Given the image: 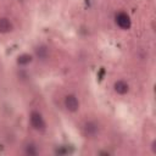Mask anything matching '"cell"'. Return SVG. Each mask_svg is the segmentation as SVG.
<instances>
[{
    "mask_svg": "<svg viewBox=\"0 0 156 156\" xmlns=\"http://www.w3.org/2000/svg\"><path fill=\"white\" fill-rule=\"evenodd\" d=\"M29 122L34 130L37 132H45L46 129V122L43 117V115L38 111H32L29 115Z\"/></svg>",
    "mask_w": 156,
    "mask_h": 156,
    "instance_id": "obj_1",
    "label": "cell"
},
{
    "mask_svg": "<svg viewBox=\"0 0 156 156\" xmlns=\"http://www.w3.org/2000/svg\"><path fill=\"white\" fill-rule=\"evenodd\" d=\"M83 133L87 138H95L100 133V126L94 121H88L83 126Z\"/></svg>",
    "mask_w": 156,
    "mask_h": 156,
    "instance_id": "obj_2",
    "label": "cell"
},
{
    "mask_svg": "<svg viewBox=\"0 0 156 156\" xmlns=\"http://www.w3.org/2000/svg\"><path fill=\"white\" fill-rule=\"evenodd\" d=\"M63 105H65L66 110L69 111V112H76V111H78V110H79V106H80L78 98H77L76 95H73V94H68V95L65 96Z\"/></svg>",
    "mask_w": 156,
    "mask_h": 156,
    "instance_id": "obj_3",
    "label": "cell"
},
{
    "mask_svg": "<svg viewBox=\"0 0 156 156\" xmlns=\"http://www.w3.org/2000/svg\"><path fill=\"white\" fill-rule=\"evenodd\" d=\"M115 21H116V24L121 28V29H129L130 26H132V21H130V17L126 13V12H118L115 17Z\"/></svg>",
    "mask_w": 156,
    "mask_h": 156,
    "instance_id": "obj_4",
    "label": "cell"
},
{
    "mask_svg": "<svg viewBox=\"0 0 156 156\" xmlns=\"http://www.w3.org/2000/svg\"><path fill=\"white\" fill-rule=\"evenodd\" d=\"M34 54L37 56L38 60L40 61H45L49 58V55H50V51H49V48L46 45H39L34 49Z\"/></svg>",
    "mask_w": 156,
    "mask_h": 156,
    "instance_id": "obj_5",
    "label": "cell"
},
{
    "mask_svg": "<svg viewBox=\"0 0 156 156\" xmlns=\"http://www.w3.org/2000/svg\"><path fill=\"white\" fill-rule=\"evenodd\" d=\"M113 90L119 95H126L129 91V84L124 80H117L113 84Z\"/></svg>",
    "mask_w": 156,
    "mask_h": 156,
    "instance_id": "obj_6",
    "label": "cell"
},
{
    "mask_svg": "<svg viewBox=\"0 0 156 156\" xmlns=\"http://www.w3.org/2000/svg\"><path fill=\"white\" fill-rule=\"evenodd\" d=\"M12 28H13L12 22L7 17H0V33L2 34L9 33L12 30Z\"/></svg>",
    "mask_w": 156,
    "mask_h": 156,
    "instance_id": "obj_7",
    "label": "cell"
},
{
    "mask_svg": "<svg viewBox=\"0 0 156 156\" xmlns=\"http://www.w3.org/2000/svg\"><path fill=\"white\" fill-rule=\"evenodd\" d=\"M32 60H33V57L29 54H22V55H20L17 57V63L20 66H27V65H29L32 62Z\"/></svg>",
    "mask_w": 156,
    "mask_h": 156,
    "instance_id": "obj_8",
    "label": "cell"
},
{
    "mask_svg": "<svg viewBox=\"0 0 156 156\" xmlns=\"http://www.w3.org/2000/svg\"><path fill=\"white\" fill-rule=\"evenodd\" d=\"M24 154L29 155V156H34V155L39 154V150H38V147L34 144H27L24 146Z\"/></svg>",
    "mask_w": 156,
    "mask_h": 156,
    "instance_id": "obj_9",
    "label": "cell"
},
{
    "mask_svg": "<svg viewBox=\"0 0 156 156\" xmlns=\"http://www.w3.org/2000/svg\"><path fill=\"white\" fill-rule=\"evenodd\" d=\"M152 151H154V152H156V147H155V141L152 143Z\"/></svg>",
    "mask_w": 156,
    "mask_h": 156,
    "instance_id": "obj_10",
    "label": "cell"
},
{
    "mask_svg": "<svg viewBox=\"0 0 156 156\" xmlns=\"http://www.w3.org/2000/svg\"><path fill=\"white\" fill-rule=\"evenodd\" d=\"M21 1H23V0H21Z\"/></svg>",
    "mask_w": 156,
    "mask_h": 156,
    "instance_id": "obj_11",
    "label": "cell"
}]
</instances>
